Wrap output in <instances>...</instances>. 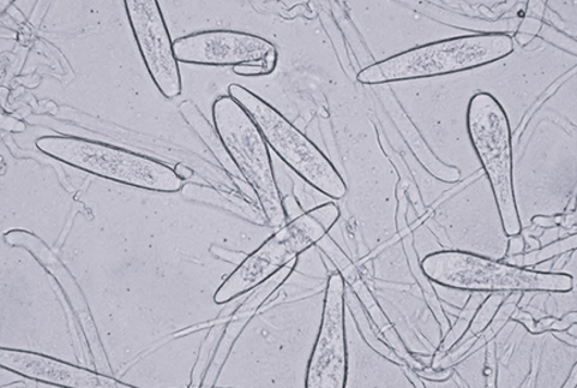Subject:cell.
Here are the masks:
<instances>
[{
    "instance_id": "3",
    "label": "cell",
    "mask_w": 577,
    "mask_h": 388,
    "mask_svg": "<svg viewBox=\"0 0 577 388\" xmlns=\"http://www.w3.org/2000/svg\"><path fill=\"white\" fill-rule=\"evenodd\" d=\"M46 157L89 175L158 193H179L184 182L172 166L128 149L77 136L48 135L35 142Z\"/></svg>"
},
{
    "instance_id": "24",
    "label": "cell",
    "mask_w": 577,
    "mask_h": 388,
    "mask_svg": "<svg viewBox=\"0 0 577 388\" xmlns=\"http://www.w3.org/2000/svg\"><path fill=\"white\" fill-rule=\"evenodd\" d=\"M526 252L525 237L521 235L510 237L506 259L520 255Z\"/></svg>"
},
{
    "instance_id": "6",
    "label": "cell",
    "mask_w": 577,
    "mask_h": 388,
    "mask_svg": "<svg viewBox=\"0 0 577 388\" xmlns=\"http://www.w3.org/2000/svg\"><path fill=\"white\" fill-rule=\"evenodd\" d=\"M467 130L494 193L503 230L521 235L514 187L513 134L503 105L489 92L475 93L468 104Z\"/></svg>"
},
{
    "instance_id": "17",
    "label": "cell",
    "mask_w": 577,
    "mask_h": 388,
    "mask_svg": "<svg viewBox=\"0 0 577 388\" xmlns=\"http://www.w3.org/2000/svg\"><path fill=\"white\" fill-rule=\"evenodd\" d=\"M346 304L348 309H351L352 315L354 316V321H356L360 336L364 337L366 343H368L370 348L377 352V354L383 356L384 360H388L402 368L407 367L406 362L402 360V358L396 354V352L392 348H390V346L386 343V340L381 337L380 331H378L376 326L372 325L369 315L365 312L363 303L359 302L357 296L354 295L353 290L348 288L347 285Z\"/></svg>"
},
{
    "instance_id": "11",
    "label": "cell",
    "mask_w": 577,
    "mask_h": 388,
    "mask_svg": "<svg viewBox=\"0 0 577 388\" xmlns=\"http://www.w3.org/2000/svg\"><path fill=\"white\" fill-rule=\"evenodd\" d=\"M4 241L11 247L23 248L46 268L51 277L57 280L62 289L65 300H67L72 312L75 313L77 324H79L84 336H86L89 352H91L95 366L100 373L112 375L111 364L108 361L103 345L95 326L91 310H89L86 297H84L79 284L65 266L62 260L52 252L51 248L36 236L35 233L22 229H14L4 233Z\"/></svg>"
},
{
    "instance_id": "13",
    "label": "cell",
    "mask_w": 577,
    "mask_h": 388,
    "mask_svg": "<svg viewBox=\"0 0 577 388\" xmlns=\"http://www.w3.org/2000/svg\"><path fill=\"white\" fill-rule=\"evenodd\" d=\"M297 260L298 259L288 262V264L275 273L274 276L268 278L266 283H262L260 286H257L248 300L236 310V313L233 314L230 322H228V325H225L224 333H222L218 348H216L212 361H210L208 372L206 376H204L201 387L208 388L216 385V380H218L221 370L224 367L234 343H236L238 337L242 336L245 326L249 324V321L254 318L257 310L266 303L268 298L272 296L288 277H291L294 267L297 265Z\"/></svg>"
},
{
    "instance_id": "28",
    "label": "cell",
    "mask_w": 577,
    "mask_h": 388,
    "mask_svg": "<svg viewBox=\"0 0 577 388\" xmlns=\"http://www.w3.org/2000/svg\"><path fill=\"white\" fill-rule=\"evenodd\" d=\"M576 368H574L573 374H570V379L564 384L563 387H576Z\"/></svg>"
},
{
    "instance_id": "10",
    "label": "cell",
    "mask_w": 577,
    "mask_h": 388,
    "mask_svg": "<svg viewBox=\"0 0 577 388\" xmlns=\"http://www.w3.org/2000/svg\"><path fill=\"white\" fill-rule=\"evenodd\" d=\"M173 51L179 63L207 67H237L266 61L279 53L266 38L233 29L186 35L173 41Z\"/></svg>"
},
{
    "instance_id": "9",
    "label": "cell",
    "mask_w": 577,
    "mask_h": 388,
    "mask_svg": "<svg viewBox=\"0 0 577 388\" xmlns=\"http://www.w3.org/2000/svg\"><path fill=\"white\" fill-rule=\"evenodd\" d=\"M124 8L156 88L165 99L179 98L183 93L182 74L158 0H125Z\"/></svg>"
},
{
    "instance_id": "1",
    "label": "cell",
    "mask_w": 577,
    "mask_h": 388,
    "mask_svg": "<svg viewBox=\"0 0 577 388\" xmlns=\"http://www.w3.org/2000/svg\"><path fill=\"white\" fill-rule=\"evenodd\" d=\"M515 51L514 39L503 33H482L432 41L369 65L357 76L360 85L429 79L484 67Z\"/></svg>"
},
{
    "instance_id": "23",
    "label": "cell",
    "mask_w": 577,
    "mask_h": 388,
    "mask_svg": "<svg viewBox=\"0 0 577 388\" xmlns=\"http://www.w3.org/2000/svg\"><path fill=\"white\" fill-rule=\"evenodd\" d=\"M278 62L279 53L262 62L237 65V67H233V73L246 77L267 76L272 74L275 67H278Z\"/></svg>"
},
{
    "instance_id": "26",
    "label": "cell",
    "mask_w": 577,
    "mask_h": 388,
    "mask_svg": "<svg viewBox=\"0 0 577 388\" xmlns=\"http://www.w3.org/2000/svg\"><path fill=\"white\" fill-rule=\"evenodd\" d=\"M555 316H547V318L537 321V324H535L532 334H542L547 331H551L552 326L555 324Z\"/></svg>"
},
{
    "instance_id": "21",
    "label": "cell",
    "mask_w": 577,
    "mask_h": 388,
    "mask_svg": "<svg viewBox=\"0 0 577 388\" xmlns=\"http://www.w3.org/2000/svg\"><path fill=\"white\" fill-rule=\"evenodd\" d=\"M321 252L329 256V260L333 262L336 271L344 277L346 284H351L352 280L360 276L358 268L353 264V261L348 259L344 250L339 247L332 237L329 235L324 236L320 242L316 245Z\"/></svg>"
},
{
    "instance_id": "5",
    "label": "cell",
    "mask_w": 577,
    "mask_h": 388,
    "mask_svg": "<svg viewBox=\"0 0 577 388\" xmlns=\"http://www.w3.org/2000/svg\"><path fill=\"white\" fill-rule=\"evenodd\" d=\"M340 216V208L334 202H327L287 221L260 248L246 255L214 292V302L225 304L255 290L288 262L320 242L334 228Z\"/></svg>"
},
{
    "instance_id": "18",
    "label": "cell",
    "mask_w": 577,
    "mask_h": 388,
    "mask_svg": "<svg viewBox=\"0 0 577 388\" xmlns=\"http://www.w3.org/2000/svg\"><path fill=\"white\" fill-rule=\"evenodd\" d=\"M482 302V292H472L470 298H468L465 308L462 309L458 320H456L455 324L449 328L446 334H444L441 346H439L434 356H432L431 366L446 355L447 352L466 336L474 315L477 313V310Z\"/></svg>"
},
{
    "instance_id": "29",
    "label": "cell",
    "mask_w": 577,
    "mask_h": 388,
    "mask_svg": "<svg viewBox=\"0 0 577 388\" xmlns=\"http://www.w3.org/2000/svg\"><path fill=\"white\" fill-rule=\"evenodd\" d=\"M8 387H34V386L24 384V381H15V384L3 386V388H8Z\"/></svg>"
},
{
    "instance_id": "20",
    "label": "cell",
    "mask_w": 577,
    "mask_h": 388,
    "mask_svg": "<svg viewBox=\"0 0 577 388\" xmlns=\"http://www.w3.org/2000/svg\"><path fill=\"white\" fill-rule=\"evenodd\" d=\"M224 328L225 324L214 325L212 328H210L206 339L202 340L195 367L192 370L189 387H201L204 376H206L208 372L210 361H212L216 348H218L222 333H224Z\"/></svg>"
},
{
    "instance_id": "22",
    "label": "cell",
    "mask_w": 577,
    "mask_h": 388,
    "mask_svg": "<svg viewBox=\"0 0 577 388\" xmlns=\"http://www.w3.org/2000/svg\"><path fill=\"white\" fill-rule=\"evenodd\" d=\"M510 292H492L491 296L487 297L486 300L480 303V306L475 313L470 327H468V338L479 336L484 330L490 322L494 320L498 309Z\"/></svg>"
},
{
    "instance_id": "14",
    "label": "cell",
    "mask_w": 577,
    "mask_h": 388,
    "mask_svg": "<svg viewBox=\"0 0 577 388\" xmlns=\"http://www.w3.org/2000/svg\"><path fill=\"white\" fill-rule=\"evenodd\" d=\"M351 288L354 295L357 296L360 303L365 309L366 314L369 315L372 325L376 326L377 330L380 331L381 337L386 340V343L392 348L396 354H398L402 360L407 364L408 368H412L413 372H418L422 370L426 364L418 361L416 356L412 354L410 351L406 348L404 340H402L398 331L393 326L392 322L388 318V315L384 314L381 304L376 300L375 295H372L369 286L366 285L363 277H358L352 280L351 284H346Z\"/></svg>"
},
{
    "instance_id": "19",
    "label": "cell",
    "mask_w": 577,
    "mask_h": 388,
    "mask_svg": "<svg viewBox=\"0 0 577 388\" xmlns=\"http://www.w3.org/2000/svg\"><path fill=\"white\" fill-rule=\"evenodd\" d=\"M575 248L576 233H573V235L568 236L567 238H563V240L547 245L544 248L540 247L539 249L531 250V252L528 253L513 256V259H506V262H510V264L513 265L533 267L542 264L544 261L554 259L556 255H562L568 252V250L574 252Z\"/></svg>"
},
{
    "instance_id": "25",
    "label": "cell",
    "mask_w": 577,
    "mask_h": 388,
    "mask_svg": "<svg viewBox=\"0 0 577 388\" xmlns=\"http://www.w3.org/2000/svg\"><path fill=\"white\" fill-rule=\"evenodd\" d=\"M2 128L4 130H10V133H23L26 129V124L17 121L14 117L3 116Z\"/></svg>"
},
{
    "instance_id": "16",
    "label": "cell",
    "mask_w": 577,
    "mask_h": 388,
    "mask_svg": "<svg viewBox=\"0 0 577 388\" xmlns=\"http://www.w3.org/2000/svg\"><path fill=\"white\" fill-rule=\"evenodd\" d=\"M180 113L185 118V122L191 125L192 129H195V133L200 136V139L204 141L210 152L214 154V158L219 160V163L224 166L228 173L231 175H236V177H242L240 175L236 165H234L230 154H228L224 145L220 139L218 130L212 127V124L208 122V118L202 115V112L195 103H192L191 100L183 101L179 107Z\"/></svg>"
},
{
    "instance_id": "4",
    "label": "cell",
    "mask_w": 577,
    "mask_h": 388,
    "mask_svg": "<svg viewBox=\"0 0 577 388\" xmlns=\"http://www.w3.org/2000/svg\"><path fill=\"white\" fill-rule=\"evenodd\" d=\"M214 128L243 180L256 195L270 228L287 223L269 146L254 118L230 95L216 99L212 107Z\"/></svg>"
},
{
    "instance_id": "8",
    "label": "cell",
    "mask_w": 577,
    "mask_h": 388,
    "mask_svg": "<svg viewBox=\"0 0 577 388\" xmlns=\"http://www.w3.org/2000/svg\"><path fill=\"white\" fill-rule=\"evenodd\" d=\"M306 388L347 387L346 283L339 272L328 279L320 333L312 349Z\"/></svg>"
},
{
    "instance_id": "2",
    "label": "cell",
    "mask_w": 577,
    "mask_h": 388,
    "mask_svg": "<svg viewBox=\"0 0 577 388\" xmlns=\"http://www.w3.org/2000/svg\"><path fill=\"white\" fill-rule=\"evenodd\" d=\"M420 271L439 286L468 292H551L568 295L575 280L568 273L540 272L532 267L495 261L487 256L442 250L426 255Z\"/></svg>"
},
{
    "instance_id": "7",
    "label": "cell",
    "mask_w": 577,
    "mask_h": 388,
    "mask_svg": "<svg viewBox=\"0 0 577 388\" xmlns=\"http://www.w3.org/2000/svg\"><path fill=\"white\" fill-rule=\"evenodd\" d=\"M228 95L249 113L267 145L288 168L318 192L333 200L344 199L347 193L344 178L308 136L249 89L231 85L228 87Z\"/></svg>"
},
{
    "instance_id": "12",
    "label": "cell",
    "mask_w": 577,
    "mask_h": 388,
    "mask_svg": "<svg viewBox=\"0 0 577 388\" xmlns=\"http://www.w3.org/2000/svg\"><path fill=\"white\" fill-rule=\"evenodd\" d=\"M0 366L39 384L69 388H134L112 375L93 372L58 358L27 350L0 349Z\"/></svg>"
},
{
    "instance_id": "15",
    "label": "cell",
    "mask_w": 577,
    "mask_h": 388,
    "mask_svg": "<svg viewBox=\"0 0 577 388\" xmlns=\"http://www.w3.org/2000/svg\"><path fill=\"white\" fill-rule=\"evenodd\" d=\"M185 200L194 202H202V204L213 205L222 209L250 223L269 226L266 214H263L260 206H256L254 202H248L240 199L238 196H231L230 193H221L219 190L207 187L200 184H185L182 190Z\"/></svg>"
},
{
    "instance_id": "27",
    "label": "cell",
    "mask_w": 577,
    "mask_h": 388,
    "mask_svg": "<svg viewBox=\"0 0 577 388\" xmlns=\"http://www.w3.org/2000/svg\"><path fill=\"white\" fill-rule=\"evenodd\" d=\"M173 170L174 172H176V175L182 178L183 182L191 180V178L195 175L194 170L189 168L188 165L182 163L176 164Z\"/></svg>"
}]
</instances>
